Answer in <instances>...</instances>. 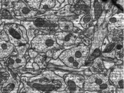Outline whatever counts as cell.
<instances>
[{
	"instance_id": "obj_1",
	"label": "cell",
	"mask_w": 124,
	"mask_h": 93,
	"mask_svg": "<svg viewBox=\"0 0 124 93\" xmlns=\"http://www.w3.org/2000/svg\"><path fill=\"white\" fill-rule=\"evenodd\" d=\"M28 84L40 93H67L63 78L52 70L45 71L30 78Z\"/></svg>"
},
{
	"instance_id": "obj_2",
	"label": "cell",
	"mask_w": 124,
	"mask_h": 93,
	"mask_svg": "<svg viewBox=\"0 0 124 93\" xmlns=\"http://www.w3.org/2000/svg\"><path fill=\"white\" fill-rule=\"evenodd\" d=\"M89 53V47L84 43H81L64 49L57 58L62 65L77 69L85 64Z\"/></svg>"
},
{
	"instance_id": "obj_3",
	"label": "cell",
	"mask_w": 124,
	"mask_h": 93,
	"mask_svg": "<svg viewBox=\"0 0 124 93\" xmlns=\"http://www.w3.org/2000/svg\"><path fill=\"white\" fill-rule=\"evenodd\" d=\"M108 74H92L85 76V93H116V87L109 81Z\"/></svg>"
},
{
	"instance_id": "obj_4",
	"label": "cell",
	"mask_w": 124,
	"mask_h": 93,
	"mask_svg": "<svg viewBox=\"0 0 124 93\" xmlns=\"http://www.w3.org/2000/svg\"><path fill=\"white\" fill-rule=\"evenodd\" d=\"M30 47L38 53L46 54L51 50L60 48L54 34H40L30 43Z\"/></svg>"
},
{
	"instance_id": "obj_5",
	"label": "cell",
	"mask_w": 124,
	"mask_h": 93,
	"mask_svg": "<svg viewBox=\"0 0 124 93\" xmlns=\"http://www.w3.org/2000/svg\"><path fill=\"white\" fill-rule=\"evenodd\" d=\"M4 30L8 36L10 42L16 46L29 44L25 40L18 23H7L4 25Z\"/></svg>"
},
{
	"instance_id": "obj_6",
	"label": "cell",
	"mask_w": 124,
	"mask_h": 93,
	"mask_svg": "<svg viewBox=\"0 0 124 93\" xmlns=\"http://www.w3.org/2000/svg\"><path fill=\"white\" fill-rule=\"evenodd\" d=\"M66 85V93H83L85 77L80 74H66L63 77Z\"/></svg>"
},
{
	"instance_id": "obj_7",
	"label": "cell",
	"mask_w": 124,
	"mask_h": 93,
	"mask_svg": "<svg viewBox=\"0 0 124 93\" xmlns=\"http://www.w3.org/2000/svg\"><path fill=\"white\" fill-rule=\"evenodd\" d=\"M17 55L9 56L3 60L5 61L7 66L12 69H21L25 68L27 62L25 58L27 50L22 46L16 47Z\"/></svg>"
},
{
	"instance_id": "obj_8",
	"label": "cell",
	"mask_w": 124,
	"mask_h": 93,
	"mask_svg": "<svg viewBox=\"0 0 124 93\" xmlns=\"http://www.w3.org/2000/svg\"><path fill=\"white\" fill-rule=\"evenodd\" d=\"M109 81L116 87V93H124V69L123 65L116 66L108 74Z\"/></svg>"
},
{
	"instance_id": "obj_9",
	"label": "cell",
	"mask_w": 124,
	"mask_h": 93,
	"mask_svg": "<svg viewBox=\"0 0 124 93\" xmlns=\"http://www.w3.org/2000/svg\"><path fill=\"white\" fill-rule=\"evenodd\" d=\"M33 22L43 34H54L59 29L58 22L48 21L45 17L36 18Z\"/></svg>"
},
{
	"instance_id": "obj_10",
	"label": "cell",
	"mask_w": 124,
	"mask_h": 93,
	"mask_svg": "<svg viewBox=\"0 0 124 93\" xmlns=\"http://www.w3.org/2000/svg\"><path fill=\"white\" fill-rule=\"evenodd\" d=\"M10 76L6 82L0 86V93H15L18 92L21 83L20 77L19 75L12 73L9 70Z\"/></svg>"
},
{
	"instance_id": "obj_11",
	"label": "cell",
	"mask_w": 124,
	"mask_h": 93,
	"mask_svg": "<svg viewBox=\"0 0 124 93\" xmlns=\"http://www.w3.org/2000/svg\"><path fill=\"white\" fill-rule=\"evenodd\" d=\"M56 42L62 47H68L74 45L77 40L78 35L73 32L59 31L54 34Z\"/></svg>"
},
{
	"instance_id": "obj_12",
	"label": "cell",
	"mask_w": 124,
	"mask_h": 93,
	"mask_svg": "<svg viewBox=\"0 0 124 93\" xmlns=\"http://www.w3.org/2000/svg\"><path fill=\"white\" fill-rule=\"evenodd\" d=\"M0 58L4 60L10 56L17 55V51L16 46L10 42L0 39Z\"/></svg>"
},
{
	"instance_id": "obj_13",
	"label": "cell",
	"mask_w": 124,
	"mask_h": 93,
	"mask_svg": "<svg viewBox=\"0 0 124 93\" xmlns=\"http://www.w3.org/2000/svg\"><path fill=\"white\" fill-rule=\"evenodd\" d=\"M20 24L23 25L26 29L28 37L29 40V44L31 41L35 36L39 34H43L40 30L35 26L33 21L21 20Z\"/></svg>"
},
{
	"instance_id": "obj_14",
	"label": "cell",
	"mask_w": 124,
	"mask_h": 93,
	"mask_svg": "<svg viewBox=\"0 0 124 93\" xmlns=\"http://www.w3.org/2000/svg\"><path fill=\"white\" fill-rule=\"evenodd\" d=\"M92 74H104L107 73L103 61L101 59H96L90 68Z\"/></svg>"
},
{
	"instance_id": "obj_15",
	"label": "cell",
	"mask_w": 124,
	"mask_h": 93,
	"mask_svg": "<svg viewBox=\"0 0 124 93\" xmlns=\"http://www.w3.org/2000/svg\"><path fill=\"white\" fill-rule=\"evenodd\" d=\"M51 59V58L46 56V54L39 53L36 57L34 59V60L39 66L40 69H43L47 67V65Z\"/></svg>"
},
{
	"instance_id": "obj_16",
	"label": "cell",
	"mask_w": 124,
	"mask_h": 93,
	"mask_svg": "<svg viewBox=\"0 0 124 93\" xmlns=\"http://www.w3.org/2000/svg\"><path fill=\"white\" fill-rule=\"evenodd\" d=\"M21 17L24 19L29 18L33 17L38 14L39 11L32 9L28 6L19 10Z\"/></svg>"
},
{
	"instance_id": "obj_17",
	"label": "cell",
	"mask_w": 124,
	"mask_h": 93,
	"mask_svg": "<svg viewBox=\"0 0 124 93\" xmlns=\"http://www.w3.org/2000/svg\"><path fill=\"white\" fill-rule=\"evenodd\" d=\"M56 1L42 0L39 11L44 12L50 9H53L55 6Z\"/></svg>"
},
{
	"instance_id": "obj_18",
	"label": "cell",
	"mask_w": 124,
	"mask_h": 93,
	"mask_svg": "<svg viewBox=\"0 0 124 93\" xmlns=\"http://www.w3.org/2000/svg\"><path fill=\"white\" fill-rule=\"evenodd\" d=\"M59 29L62 31L71 32L74 29L73 24L69 21L58 22Z\"/></svg>"
},
{
	"instance_id": "obj_19",
	"label": "cell",
	"mask_w": 124,
	"mask_h": 93,
	"mask_svg": "<svg viewBox=\"0 0 124 93\" xmlns=\"http://www.w3.org/2000/svg\"><path fill=\"white\" fill-rule=\"evenodd\" d=\"M123 26V24L122 22L117 20L116 17H113L110 20V23L108 25V28L109 30H118V29L121 28L122 26Z\"/></svg>"
},
{
	"instance_id": "obj_20",
	"label": "cell",
	"mask_w": 124,
	"mask_h": 93,
	"mask_svg": "<svg viewBox=\"0 0 124 93\" xmlns=\"http://www.w3.org/2000/svg\"><path fill=\"white\" fill-rule=\"evenodd\" d=\"M7 69L0 67V85L6 82L9 78L10 76V71Z\"/></svg>"
},
{
	"instance_id": "obj_21",
	"label": "cell",
	"mask_w": 124,
	"mask_h": 93,
	"mask_svg": "<svg viewBox=\"0 0 124 93\" xmlns=\"http://www.w3.org/2000/svg\"><path fill=\"white\" fill-rule=\"evenodd\" d=\"M92 19L91 16L87 15L82 18L80 23L82 26L85 28H88L91 25L92 23Z\"/></svg>"
},
{
	"instance_id": "obj_22",
	"label": "cell",
	"mask_w": 124,
	"mask_h": 93,
	"mask_svg": "<svg viewBox=\"0 0 124 93\" xmlns=\"http://www.w3.org/2000/svg\"><path fill=\"white\" fill-rule=\"evenodd\" d=\"M42 0H24L28 6L32 9L39 11Z\"/></svg>"
},
{
	"instance_id": "obj_23",
	"label": "cell",
	"mask_w": 124,
	"mask_h": 93,
	"mask_svg": "<svg viewBox=\"0 0 124 93\" xmlns=\"http://www.w3.org/2000/svg\"><path fill=\"white\" fill-rule=\"evenodd\" d=\"M1 20H11L14 18L11 13L8 10L2 8L0 9Z\"/></svg>"
},
{
	"instance_id": "obj_24",
	"label": "cell",
	"mask_w": 124,
	"mask_h": 93,
	"mask_svg": "<svg viewBox=\"0 0 124 93\" xmlns=\"http://www.w3.org/2000/svg\"><path fill=\"white\" fill-rule=\"evenodd\" d=\"M16 0H0V9H8L14 8V3Z\"/></svg>"
},
{
	"instance_id": "obj_25",
	"label": "cell",
	"mask_w": 124,
	"mask_h": 93,
	"mask_svg": "<svg viewBox=\"0 0 124 93\" xmlns=\"http://www.w3.org/2000/svg\"><path fill=\"white\" fill-rule=\"evenodd\" d=\"M116 57L118 59H120L123 57V47L122 45L118 44L116 46Z\"/></svg>"
},
{
	"instance_id": "obj_26",
	"label": "cell",
	"mask_w": 124,
	"mask_h": 93,
	"mask_svg": "<svg viewBox=\"0 0 124 93\" xmlns=\"http://www.w3.org/2000/svg\"><path fill=\"white\" fill-rule=\"evenodd\" d=\"M28 6L24 1L16 0L14 2V10H19Z\"/></svg>"
},
{
	"instance_id": "obj_27",
	"label": "cell",
	"mask_w": 124,
	"mask_h": 93,
	"mask_svg": "<svg viewBox=\"0 0 124 93\" xmlns=\"http://www.w3.org/2000/svg\"><path fill=\"white\" fill-rule=\"evenodd\" d=\"M0 39L6 42H9L8 36L4 30L0 32Z\"/></svg>"
},
{
	"instance_id": "obj_28",
	"label": "cell",
	"mask_w": 124,
	"mask_h": 93,
	"mask_svg": "<svg viewBox=\"0 0 124 93\" xmlns=\"http://www.w3.org/2000/svg\"><path fill=\"white\" fill-rule=\"evenodd\" d=\"M28 52L31 58L32 59L35 58L39 53L31 48H29L28 50Z\"/></svg>"
},
{
	"instance_id": "obj_29",
	"label": "cell",
	"mask_w": 124,
	"mask_h": 93,
	"mask_svg": "<svg viewBox=\"0 0 124 93\" xmlns=\"http://www.w3.org/2000/svg\"><path fill=\"white\" fill-rule=\"evenodd\" d=\"M45 18L47 20L51 21L58 22V17L53 15L46 16Z\"/></svg>"
},
{
	"instance_id": "obj_30",
	"label": "cell",
	"mask_w": 124,
	"mask_h": 93,
	"mask_svg": "<svg viewBox=\"0 0 124 93\" xmlns=\"http://www.w3.org/2000/svg\"><path fill=\"white\" fill-rule=\"evenodd\" d=\"M34 62V59H31V60H30L29 62H28L27 64H26V66H25V68H26L32 69H33L32 64Z\"/></svg>"
},
{
	"instance_id": "obj_31",
	"label": "cell",
	"mask_w": 124,
	"mask_h": 93,
	"mask_svg": "<svg viewBox=\"0 0 124 93\" xmlns=\"http://www.w3.org/2000/svg\"><path fill=\"white\" fill-rule=\"evenodd\" d=\"M32 66L33 69L35 70H38L40 69L37 64L34 62L33 63Z\"/></svg>"
},
{
	"instance_id": "obj_32",
	"label": "cell",
	"mask_w": 124,
	"mask_h": 93,
	"mask_svg": "<svg viewBox=\"0 0 124 93\" xmlns=\"http://www.w3.org/2000/svg\"><path fill=\"white\" fill-rule=\"evenodd\" d=\"M14 15L16 16H21L19 10H14Z\"/></svg>"
}]
</instances>
